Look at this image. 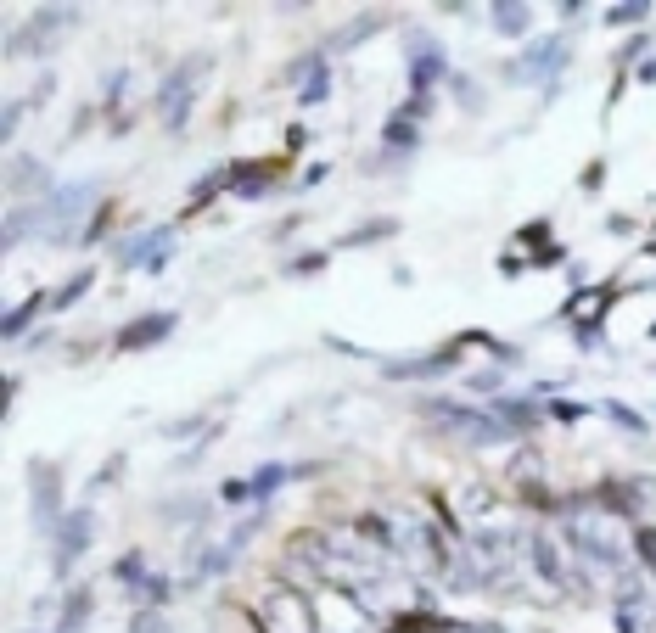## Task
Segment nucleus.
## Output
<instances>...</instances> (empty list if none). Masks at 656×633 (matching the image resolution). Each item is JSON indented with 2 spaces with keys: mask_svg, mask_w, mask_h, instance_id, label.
<instances>
[{
  "mask_svg": "<svg viewBox=\"0 0 656 633\" xmlns=\"http://www.w3.org/2000/svg\"><path fill=\"white\" fill-rule=\"evenodd\" d=\"M522 549H528V561L544 572V583H550V589H561V594H578V600L589 594V572L578 566V555H572V549H561L550 533H533Z\"/></svg>",
  "mask_w": 656,
  "mask_h": 633,
  "instance_id": "1",
  "label": "nucleus"
},
{
  "mask_svg": "<svg viewBox=\"0 0 656 633\" xmlns=\"http://www.w3.org/2000/svg\"><path fill=\"white\" fill-rule=\"evenodd\" d=\"M617 633H656V594L640 572L617 577Z\"/></svg>",
  "mask_w": 656,
  "mask_h": 633,
  "instance_id": "2",
  "label": "nucleus"
},
{
  "mask_svg": "<svg viewBox=\"0 0 656 633\" xmlns=\"http://www.w3.org/2000/svg\"><path fill=\"white\" fill-rule=\"evenodd\" d=\"M258 617H264V633H314V611L303 594L292 589H270L264 605H258Z\"/></svg>",
  "mask_w": 656,
  "mask_h": 633,
  "instance_id": "3",
  "label": "nucleus"
},
{
  "mask_svg": "<svg viewBox=\"0 0 656 633\" xmlns=\"http://www.w3.org/2000/svg\"><path fill=\"white\" fill-rule=\"evenodd\" d=\"M202 73H208V57H191L186 68L174 73L169 85H163V96H157V118H163V124L169 129H180L191 118V96H197V79Z\"/></svg>",
  "mask_w": 656,
  "mask_h": 633,
  "instance_id": "4",
  "label": "nucleus"
},
{
  "mask_svg": "<svg viewBox=\"0 0 656 633\" xmlns=\"http://www.w3.org/2000/svg\"><path fill=\"white\" fill-rule=\"evenodd\" d=\"M68 29H73V6H51V12L34 17L29 29H17L12 40H6V51H12V57H23V51H51Z\"/></svg>",
  "mask_w": 656,
  "mask_h": 633,
  "instance_id": "5",
  "label": "nucleus"
},
{
  "mask_svg": "<svg viewBox=\"0 0 656 633\" xmlns=\"http://www.w3.org/2000/svg\"><path fill=\"white\" fill-rule=\"evenodd\" d=\"M567 544H572V555H589L595 566H617V572H623V549L600 533L595 521H572V527H567Z\"/></svg>",
  "mask_w": 656,
  "mask_h": 633,
  "instance_id": "6",
  "label": "nucleus"
},
{
  "mask_svg": "<svg viewBox=\"0 0 656 633\" xmlns=\"http://www.w3.org/2000/svg\"><path fill=\"white\" fill-rule=\"evenodd\" d=\"M169 331H174V314H146V320H135L124 337H118V348H124V353L129 348H152V342H163Z\"/></svg>",
  "mask_w": 656,
  "mask_h": 633,
  "instance_id": "7",
  "label": "nucleus"
},
{
  "mask_svg": "<svg viewBox=\"0 0 656 633\" xmlns=\"http://www.w3.org/2000/svg\"><path fill=\"white\" fill-rule=\"evenodd\" d=\"M85 538H90V510H85V516H68V527H62V549H57V566H62V572L79 561Z\"/></svg>",
  "mask_w": 656,
  "mask_h": 633,
  "instance_id": "8",
  "label": "nucleus"
},
{
  "mask_svg": "<svg viewBox=\"0 0 656 633\" xmlns=\"http://www.w3.org/2000/svg\"><path fill=\"white\" fill-rule=\"evenodd\" d=\"M561 51H567V40H544V45H533L528 62H522V73H533V79H539V73H556V68H561Z\"/></svg>",
  "mask_w": 656,
  "mask_h": 633,
  "instance_id": "9",
  "label": "nucleus"
},
{
  "mask_svg": "<svg viewBox=\"0 0 656 633\" xmlns=\"http://www.w3.org/2000/svg\"><path fill=\"white\" fill-rule=\"evenodd\" d=\"M34 499L45 505V516L57 510V471L51 465H34Z\"/></svg>",
  "mask_w": 656,
  "mask_h": 633,
  "instance_id": "10",
  "label": "nucleus"
},
{
  "mask_svg": "<svg viewBox=\"0 0 656 633\" xmlns=\"http://www.w3.org/2000/svg\"><path fill=\"white\" fill-rule=\"evenodd\" d=\"M90 617V589H73V600H68V617H62V628L57 633H73L79 622Z\"/></svg>",
  "mask_w": 656,
  "mask_h": 633,
  "instance_id": "11",
  "label": "nucleus"
},
{
  "mask_svg": "<svg viewBox=\"0 0 656 633\" xmlns=\"http://www.w3.org/2000/svg\"><path fill=\"white\" fill-rule=\"evenodd\" d=\"M40 303H45V297H40V292H34V297H29V303H23V309H12V320H6V337H23V325H29V320H34V314H40Z\"/></svg>",
  "mask_w": 656,
  "mask_h": 633,
  "instance_id": "12",
  "label": "nucleus"
},
{
  "mask_svg": "<svg viewBox=\"0 0 656 633\" xmlns=\"http://www.w3.org/2000/svg\"><path fill=\"white\" fill-rule=\"evenodd\" d=\"M494 12H500L494 23H500L505 34H522V29H528V6H494Z\"/></svg>",
  "mask_w": 656,
  "mask_h": 633,
  "instance_id": "13",
  "label": "nucleus"
},
{
  "mask_svg": "<svg viewBox=\"0 0 656 633\" xmlns=\"http://www.w3.org/2000/svg\"><path fill=\"white\" fill-rule=\"evenodd\" d=\"M634 549H640V561L656 572V527H640V533H634Z\"/></svg>",
  "mask_w": 656,
  "mask_h": 633,
  "instance_id": "14",
  "label": "nucleus"
},
{
  "mask_svg": "<svg viewBox=\"0 0 656 633\" xmlns=\"http://www.w3.org/2000/svg\"><path fill=\"white\" fill-rule=\"evenodd\" d=\"M438 628H443L438 617H399L393 622V633H438Z\"/></svg>",
  "mask_w": 656,
  "mask_h": 633,
  "instance_id": "15",
  "label": "nucleus"
},
{
  "mask_svg": "<svg viewBox=\"0 0 656 633\" xmlns=\"http://www.w3.org/2000/svg\"><path fill=\"white\" fill-rule=\"evenodd\" d=\"M129 633H169V622H163V611H141L129 622Z\"/></svg>",
  "mask_w": 656,
  "mask_h": 633,
  "instance_id": "16",
  "label": "nucleus"
},
{
  "mask_svg": "<svg viewBox=\"0 0 656 633\" xmlns=\"http://www.w3.org/2000/svg\"><path fill=\"white\" fill-rule=\"evenodd\" d=\"M645 12H651V6H640V0H634V6H617V12H612V23H640Z\"/></svg>",
  "mask_w": 656,
  "mask_h": 633,
  "instance_id": "17",
  "label": "nucleus"
},
{
  "mask_svg": "<svg viewBox=\"0 0 656 633\" xmlns=\"http://www.w3.org/2000/svg\"><path fill=\"white\" fill-rule=\"evenodd\" d=\"M455 633H505V628H494V622H460Z\"/></svg>",
  "mask_w": 656,
  "mask_h": 633,
  "instance_id": "18",
  "label": "nucleus"
},
{
  "mask_svg": "<svg viewBox=\"0 0 656 633\" xmlns=\"http://www.w3.org/2000/svg\"><path fill=\"white\" fill-rule=\"evenodd\" d=\"M387 230H393V225H365V230H359V236H354V241H382V236H387Z\"/></svg>",
  "mask_w": 656,
  "mask_h": 633,
  "instance_id": "19",
  "label": "nucleus"
}]
</instances>
